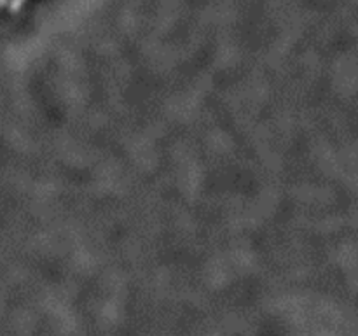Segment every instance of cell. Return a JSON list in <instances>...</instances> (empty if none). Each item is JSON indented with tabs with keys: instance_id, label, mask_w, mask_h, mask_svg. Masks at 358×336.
Listing matches in <instances>:
<instances>
[{
	"instance_id": "6da1fadb",
	"label": "cell",
	"mask_w": 358,
	"mask_h": 336,
	"mask_svg": "<svg viewBox=\"0 0 358 336\" xmlns=\"http://www.w3.org/2000/svg\"><path fill=\"white\" fill-rule=\"evenodd\" d=\"M27 0H0V10H9V13H16L24 6Z\"/></svg>"
}]
</instances>
